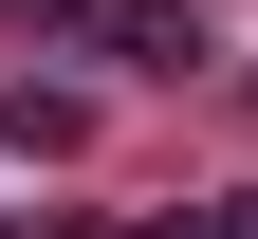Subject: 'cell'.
I'll use <instances>...</instances> for the list:
<instances>
[{"label": "cell", "instance_id": "6da1fadb", "mask_svg": "<svg viewBox=\"0 0 258 239\" xmlns=\"http://www.w3.org/2000/svg\"><path fill=\"white\" fill-rule=\"evenodd\" d=\"M92 55H129V74H203V19H184V0H111Z\"/></svg>", "mask_w": 258, "mask_h": 239}, {"label": "cell", "instance_id": "7a4b0ae2", "mask_svg": "<svg viewBox=\"0 0 258 239\" xmlns=\"http://www.w3.org/2000/svg\"><path fill=\"white\" fill-rule=\"evenodd\" d=\"M0 147H19V166H74L92 111H74V92H0Z\"/></svg>", "mask_w": 258, "mask_h": 239}, {"label": "cell", "instance_id": "3957f363", "mask_svg": "<svg viewBox=\"0 0 258 239\" xmlns=\"http://www.w3.org/2000/svg\"><path fill=\"white\" fill-rule=\"evenodd\" d=\"M0 19H19V37H92L111 0H0Z\"/></svg>", "mask_w": 258, "mask_h": 239}, {"label": "cell", "instance_id": "277c9868", "mask_svg": "<svg viewBox=\"0 0 258 239\" xmlns=\"http://www.w3.org/2000/svg\"><path fill=\"white\" fill-rule=\"evenodd\" d=\"M129 239H240V202H166V221H129Z\"/></svg>", "mask_w": 258, "mask_h": 239}, {"label": "cell", "instance_id": "5b68a950", "mask_svg": "<svg viewBox=\"0 0 258 239\" xmlns=\"http://www.w3.org/2000/svg\"><path fill=\"white\" fill-rule=\"evenodd\" d=\"M240 239H258V184H240Z\"/></svg>", "mask_w": 258, "mask_h": 239}, {"label": "cell", "instance_id": "8992f818", "mask_svg": "<svg viewBox=\"0 0 258 239\" xmlns=\"http://www.w3.org/2000/svg\"><path fill=\"white\" fill-rule=\"evenodd\" d=\"M0 239H19V221H0Z\"/></svg>", "mask_w": 258, "mask_h": 239}]
</instances>
